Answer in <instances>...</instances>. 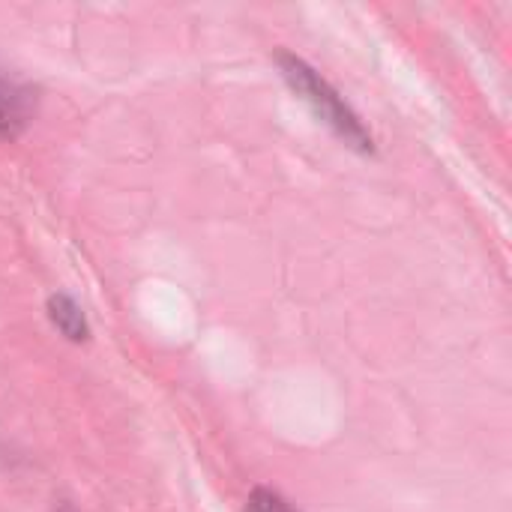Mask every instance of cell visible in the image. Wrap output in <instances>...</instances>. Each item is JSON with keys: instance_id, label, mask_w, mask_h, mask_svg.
I'll list each match as a JSON object with an SVG mask.
<instances>
[{"instance_id": "1", "label": "cell", "mask_w": 512, "mask_h": 512, "mask_svg": "<svg viewBox=\"0 0 512 512\" xmlns=\"http://www.w3.org/2000/svg\"><path fill=\"white\" fill-rule=\"evenodd\" d=\"M276 63H279V72L288 81V87L312 108V114L321 123H327L348 147H354L360 153H372V135H369V129L348 108V102L306 60H300L297 54L282 51V54H276Z\"/></svg>"}, {"instance_id": "2", "label": "cell", "mask_w": 512, "mask_h": 512, "mask_svg": "<svg viewBox=\"0 0 512 512\" xmlns=\"http://www.w3.org/2000/svg\"><path fill=\"white\" fill-rule=\"evenodd\" d=\"M30 117V93L0 69V138H15Z\"/></svg>"}, {"instance_id": "3", "label": "cell", "mask_w": 512, "mask_h": 512, "mask_svg": "<svg viewBox=\"0 0 512 512\" xmlns=\"http://www.w3.org/2000/svg\"><path fill=\"white\" fill-rule=\"evenodd\" d=\"M45 309H48L51 324H54L69 342H84V339L90 336L87 318H84L81 306H78L72 297H66V294H51Z\"/></svg>"}, {"instance_id": "4", "label": "cell", "mask_w": 512, "mask_h": 512, "mask_svg": "<svg viewBox=\"0 0 512 512\" xmlns=\"http://www.w3.org/2000/svg\"><path fill=\"white\" fill-rule=\"evenodd\" d=\"M246 512H297L291 507V501H285L279 492L267 489V486H258L249 501H246Z\"/></svg>"}]
</instances>
